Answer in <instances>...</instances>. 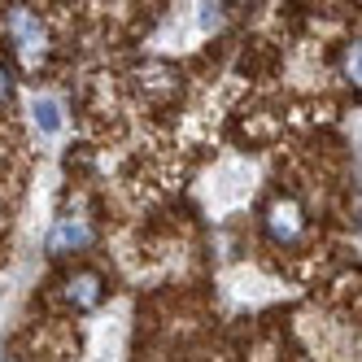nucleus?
I'll list each match as a JSON object with an SVG mask.
<instances>
[{
  "label": "nucleus",
  "mask_w": 362,
  "mask_h": 362,
  "mask_svg": "<svg viewBox=\"0 0 362 362\" xmlns=\"http://www.w3.org/2000/svg\"><path fill=\"white\" fill-rule=\"evenodd\" d=\"M358 74H362V66H358V44H345L341 48V79L358 88Z\"/></svg>",
  "instance_id": "423d86ee"
},
{
  "label": "nucleus",
  "mask_w": 362,
  "mask_h": 362,
  "mask_svg": "<svg viewBox=\"0 0 362 362\" xmlns=\"http://www.w3.org/2000/svg\"><path fill=\"white\" fill-rule=\"evenodd\" d=\"M31 122H35V132L40 136H57L62 132V122H66V114H62V100L57 96H35L31 100Z\"/></svg>",
  "instance_id": "39448f33"
},
{
  "label": "nucleus",
  "mask_w": 362,
  "mask_h": 362,
  "mask_svg": "<svg viewBox=\"0 0 362 362\" xmlns=\"http://www.w3.org/2000/svg\"><path fill=\"white\" fill-rule=\"evenodd\" d=\"M262 227H267V236H271V245H279V249H293V245H301L305 240V231H310V218H305V210H301V201L297 197H271L267 201V210H262Z\"/></svg>",
  "instance_id": "f03ea898"
},
{
  "label": "nucleus",
  "mask_w": 362,
  "mask_h": 362,
  "mask_svg": "<svg viewBox=\"0 0 362 362\" xmlns=\"http://www.w3.org/2000/svg\"><path fill=\"white\" fill-rule=\"evenodd\" d=\"M5 31H9V40H13V53H18V62H22V70H40L44 62H48V27L40 22V13L35 9H27V5H9V13H5Z\"/></svg>",
  "instance_id": "f257e3e1"
},
{
  "label": "nucleus",
  "mask_w": 362,
  "mask_h": 362,
  "mask_svg": "<svg viewBox=\"0 0 362 362\" xmlns=\"http://www.w3.org/2000/svg\"><path fill=\"white\" fill-rule=\"evenodd\" d=\"M5 100H9V70L0 66V105H5Z\"/></svg>",
  "instance_id": "6e6552de"
},
{
  "label": "nucleus",
  "mask_w": 362,
  "mask_h": 362,
  "mask_svg": "<svg viewBox=\"0 0 362 362\" xmlns=\"http://www.w3.org/2000/svg\"><path fill=\"white\" fill-rule=\"evenodd\" d=\"M62 297H66V305L74 310V315H92V310L110 297V279L96 267H74L62 279Z\"/></svg>",
  "instance_id": "7ed1b4c3"
},
{
  "label": "nucleus",
  "mask_w": 362,
  "mask_h": 362,
  "mask_svg": "<svg viewBox=\"0 0 362 362\" xmlns=\"http://www.w3.org/2000/svg\"><path fill=\"white\" fill-rule=\"evenodd\" d=\"M223 18H227V5H201V27H205V31L223 27Z\"/></svg>",
  "instance_id": "0eeeda50"
},
{
  "label": "nucleus",
  "mask_w": 362,
  "mask_h": 362,
  "mask_svg": "<svg viewBox=\"0 0 362 362\" xmlns=\"http://www.w3.org/2000/svg\"><path fill=\"white\" fill-rule=\"evenodd\" d=\"M92 245H96V227L83 214H62L53 223V231H48V240H44L48 257H74V253H88Z\"/></svg>",
  "instance_id": "20e7f679"
}]
</instances>
